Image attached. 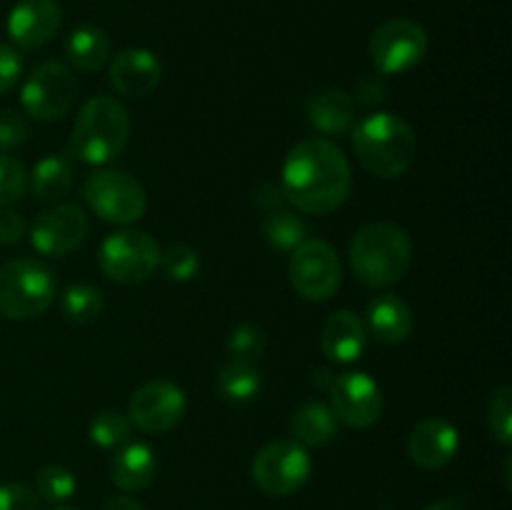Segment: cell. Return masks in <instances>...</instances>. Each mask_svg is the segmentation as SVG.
<instances>
[{
    "label": "cell",
    "instance_id": "obj_31",
    "mask_svg": "<svg viewBox=\"0 0 512 510\" xmlns=\"http://www.w3.org/2000/svg\"><path fill=\"white\" fill-rule=\"evenodd\" d=\"M265 345L268 340H265L263 328L255 323L235 325L228 335L230 360H240V363H255L265 353Z\"/></svg>",
    "mask_w": 512,
    "mask_h": 510
},
{
    "label": "cell",
    "instance_id": "obj_24",
    "mask_svg": "<svg viewBox=\"0 0 512 510\" xmlns=\"http://www.w3.org/2000/svg\"><path fill=\"white\" fill-rule=\"evenodd\" d=\"M65 55L73 68L98 73L110 63V40L95 25H78L65 40Z\"/></svg>",
    "mask_w": 512,
    "mask_h": 510
},
{
    "label": "cell",
    "instance_id": "obj_12",
    "mask_svg": "<svg viewBox=\"0 0 512 510\" xmlns=\"http://www.w3.org/2000/svg\"><path fill=\"white\" fill-rule=\"evenodd\" d=\"M330 405L335 420L353 430L373 428L383 415V393L380 385L360 370L335 375L328 388Z\"/></svg>",
    "mask_w": 512,
    "mask_h": 510
},
{
    "label": "cell",
    "instance_id": "obj_43",
    "mask_svg": "<svg viewBox=\"0 0 512 510\" xmlns=\"http://www.w3.org/2000/svg\"><path fill=\"white\" fill-rule=\"evenodd\" d=\"M50 510H75V508H68V505H58V508H50Z\"/></svg>",
    "mask_w": 512,
    "mask_h": 510
},
{
    "label": "cell",
    "instance_id": "obj_1",
    "mask_svg": "<svg viewBox=\"0 0 512 510\" xmlns=\"http://www.w3.org/2000/svg\"><path fill=\"white\" fill-rule=\"evenodd\" d=\"M285 203L308 215L335 213L353 188L350 163L328 138H305L288 150L280 178Z\"/></svg>",
    "mask_w": 512,
    "mask_h": 510
},
{
    "label": "cell",
    "instance_id": "obj_34",
    "mask_svg": "<svg viewBox=\"0 0 512 510\" xmlns=\"http://www.w3.org/2000/svg\"><path fill=\"white\" fill-rule=\"evenodd\" d=\"M28 140V120L15 110H0V153L20 148Z\"/></svg>",
    "mask_w": 512,
    "mask_h": 510
},
{
    "label": "cell",
    "instance_id": "obj_6",
    "mask_svg": "<svg viewBox=\"0 0 512 510\" xmlns=\"http://www.w3.org/2000/svg\"><path fill=\"white\" fill-rule=\"evenodd\" d=\"M83 200L100 220L113 225H130L148 208L145 190L125 170H95L83 183Z\"/></svg>",
    "mask_w": 512,
    "mask_h": 510
},
{
    "label": "cell",
    "instance_id": "obj_15",
    "mask_svg": "<svg viewBox=\"0 0 512 510\" xmlns=\"http://www.w3.org/2000/svg\"><path fill=\"white\" fill-rule=\"evenodd\" d=\"M63 10L58 0H18L8 13L5 28L18 48L35 50L58 35Z\"/></svg>",
    "mask_w": 512,
    "mask_h": 510
},
{
    "label": "cell",
    "instance_id": "obj_13",
    "mask_svg": "<svg viewBox=\"0 0 512 510\" xmlns=\"http://www.w3.org/2000/svg\"><path fill=\"white\" fill-rule=\"evenodd\" d=\"M188 410L185 393L173 380H150L140 385L128 405V420L133 428L148 435H163L183 420Z\"/></svg>",
    "mask_w": 512,
    "mask_h": 510
},
{
    "label": "cell",
    "instance_id": "obj_29",
    "mask_svg": "<svg viewBox=\"0 0 512 510\" xmlns=\"http://www.w3.org/2000/svg\"><path fill=\"white\" fill-rule=\"evenodd\" d=\"M130 433H133V425H130L128 415H123L120 410H103L90 420L88 428L90 440L105 450H118L120 445L130 443Z\"/></svg>",
    "mask_w": 512,
    "mask_h": 510
},
{
    "label": "cell",
    "instance_id": "obj_3",
    "mask_svg": "<svg viewBox=\"0 0 512 510\" xmlns=\"http://www.w3.org/2000/svg\"><path fill=\"white\" fill-rule=\"evenodd\" d=\"M413 243L400 225L378 220L355 233L350 243V268L365 288H390L408 273Z\"/></svg>",
    "mask_w": 512,
    "mask_h": 510
},
{
    "label": "cell",
    "instance_id": "obj_35",
    "mask_svg": "<svg viewBox=\"0 0 512 510\" xmlns=\"http://www.w3.org/2000/svg\"><path fill=\"white\" fill-rule=\"evenodd\" d=\"M388 95V85H385V75L380 73H365L355 80L353 100H358L363 108H378Z\"/></svg>",
    "mask_w": 512,
    "mask_h": 510
},
{
    "label": "cell",
    "instance_id": "obj_23",
    "mask_svg": "<svg viewBox=\"0 0 512 510\" xmlns=\"http://www.w3.org/2000/svg\"><path fill=\"white\" fill-rule=\"evenodd\" d=\"M290 433H293L295 443L320 448L338 435V420L328 405L320 400H308L290 418Z\"/></svg>",
    "mask_w": 512,
    "mask_h": 510
},
{
    "label": "cell",
    "instance_id": "obj_11",
    "mask_svg": "<svg viewBox=\"0 0 512 510\" xmlns=\"http://www.w3.org/2000/svg\"><path fill=\"white\" fill-rule=\"evenodd\" d=\"M75 98H78V83H75L73 70L58 60H48L25 78L20 105L28 118L53 123L68 115Z\"/></svg>",
    "mask_w": 512,
    "mask_h": 510
},
{
    "label": "cell",
    "instance_id": "obj_10",
    "mask_svg": "<svg viewBox=\"0 0 512 510\" xmlns=\"http://www.w3.org/2000/svg\"><path fill=\"white\" fill-rule=\"evenodd\" d=\"M98 265L115 283H145L160 265V245L143 230H120L103 240Z\"/></svg>",
    "mask_w": 512,
    "mask_h": 510
},
{
    "label": "cell",
    "instance_id": "obj_26",
    "mask_svg": "<svg viewBox=\"0 0 512 510\" xmlns=\"http://www.w3.org/2000/svg\"><path fill=\"white\" fill-rule=\"evenodd\" d=\"M263 238L265 243L273 245L280 253H293L300 243L308 240V228H305L300 215H295L293 210L280 208L273 210V213H265Z\"/></svg>",
    "mask_w": 512,
    "mask_h": 510
},
{
    "label": "cell",
    "instance_id": "obj_39",
    "mask_svg": "<svg viewBox=\"0 0 512 510\" xmlns=\"http://www.w3.org/2000/svg\"><path fill=\"white\" fill-rule=\"evenodd\" d=\"M253 205L263 213H273V210H280L285 205V195L280 183H260L258 188L253 190Z\"/></svg>",
    "mask_w": 512,
    "mask_h": 510
},
{
    "label": "cell",
    "instance_id": "obj_25",
    "mask_svg": "<svg viewBox=\"0 0 512 510\" xmlns=\"http://www.w3.org/2000/svg\"><path fill=\"white\" fill-rule=\"evenodd\" d=\"M215 385H218L220 398L233 405H243L258 398L260 390H263V378H260V370L255 368V363L230 360L220 368Z\"/></svg>",
    "mask_w": 512,
    "mask_h": 510
},
{
    "label": "cell",
    "instance_id": "obj_8",
    "mask_svg": "<svg viewBox=\"0 0 512 510\" xmlns=\"http://www.w3.org/2000/svg\"><path fill=\"white\" fill-rule=\"evenodd\" d=\"M368 55L375 73L403 75L418 68L428 55V33L410 18L385 20L368 43Z\"/></svg>",
    "mask_w": 512,
    "mask_h": 510
},
{
    "label": "cell",
    "instance_id": "obj_19",
    "mask_svg": "<svg viewBox=\"0 0 512 510\" xmlns=\"http://www.w3.org/2000/svg\"><path fill=\"white\" fill-rule=\"evenodd\" d=\"M320 345L323 353L333 363L348 365L360 360L368 345V330H365L363 318L353 310H335L325 320L323 333H320Z\"/></svg>",
    "mask_w": 512,
    "mask_h": 510
},
{
    "label": "cell",
    "instance_id": "obj_7",
    "mask_svg": "<svg viewBox=\"0 0 512 510\" xmlns=\"http://www.w3.org/2000/svg\"><path fill=\"white\" fill-rule=\"evenodd\" d=\"M313 473V463L305 445L295 440H273L263 445L250 465V475L258 490L273 498H288L298 493Z\"/></svg>",
    "mask_w": 512,
    "mask_h": 510
},
{
    "label": "cell",
    "instance_id": "obj_20",
    "mask_svg": "<svg viewBox=\"0 0 512 510\" xmlns=\"http://www.w3.org/2000/svg\"><path fill=\"white\" fill-rule=\"evenodd\" d=\"M158 475V458L145 443H125L110 458V480L123 493H138L153 485Z\"/></svg>",
    "mask_w": 512,
    "mask_h": 510
},
{
    "label": "cell",
    "instance_id": "obj_38",
    "mask_svg": "<svg viewBox=\"0 0 512 510\" xmlns=\"http://www.w3.org/2000/svg\"><path fill=\"white\" fill-rule=\"evenodd\" d=\"M28 223L13 208H0V245H15L23 240Z\"/></svg>",
    "mask_w": 512,
    "mask_h": 510
},
{
    "label": "cell",
    "instance_id": "obj_9",
    "mask_svg": "<svg viewBox=\"0 0 512 510\" xmlns=\"http://www.w3.org/2000/svg\"><path fill=\"white\" fill-rule=\"evenodd\" d=\"M290 285L295 293L310 303H325L338 293L343 283V265L330 243L308 238L290 255Z\"/></svg>",
    "mask_w": 512,
    "mask_h": 510
},
{
    "label": "cell",
    "instance_id": "obj_28",
    "mask_svg": "<svg viewBox=\"0 0 512 510\" xmlns=\"http://www.w3.org/2000/svg\"><path fill=\"white\" fill-rule=\"evenodd\" d=\"M75 488H78V480H75L73 470H68L65 465H45V468L38 470V475H35V495H38L40 500H45V503H68L75 495Z\"/></svg>",
    "mask_w": 512,
    "mask_h": 510
},
{
    "label": "cell",
    "instance_id": "obj_30",
    "mask_svg": "<svg viewBox=\"0 0 512 510\" xmlns=\"http://www.w3.org/2000/svg\"><path fill=\"white\" fill-rule=\"evenodd\" d=\"M158 268H163V273L168 275L170 280H175V283H188V280H193L195 275H198L200 255L198 250L190 248V245L173 243L165 250H160Z\"/></svg>",
    "mask_w": 512,
    "mask_h": 510
},
{
    "label": "cell",
    "instance_id": "obj_27",
    "mask_svg": "<svg viewBox=\"0 0 512 510\" xmlns=\"http://www.w3.org/2000/svg\"><path fill=\"white\" fill-rule=\"evenodd\" d=\"M60 310H63L65 320H70V323L88 325L95 323L105 313V298L95 285L75 283L60 298Z\"/></svg>",
    "mask_w": 512,
    "mask_h": 510
},
{
    "label": "cell",
    "instance_id": "obj_32",
    "mask_svg": "<svg viewBox=\"0 0 512 510\" xmlns=\"http://www.w3.org/2000/svg\"><path fill=\"white\" fill-rule=\"evenodd\" d=\"M488 428L503 448L512 445V388L500 385L488 403Z\"/></svg>",
    "mask_w": 512,
    "mask_h": 510
},
{
    "label": "cell",
    "instance_id": "obj_18",
    "mask_svg": "<svg viewBox=\"0 0 512 510\" xmlns=\"http://www.w3.org/2000/svg\"><path fill=\"white\" fill-rule=\"evenodd\" d=\"M365 330L378 343L398 345L410 338L415 328V318L410 305L395 293H380L365 308Z\"/></svg>",
    "mask_w": 512,
    "mask_h": 510
},
{
    "label": "cell",
    "instance_id": "obj_36",
    "mask_svg": "<svg viewBox=\"0 0 512 510\" xmlns=\"http://www.w3.org/2000/svg\"><path fill=\"white\" fill-rule=\"evenodd\" d=\"M0 510H40V498L25 483H3Z\"/></svg>",
    "mask_w": 512,
    "mask_h": 510
},
{
    "label": "cell",
    "instance_id": "obj_21",
    "mask_svg": "<svg viewBox=\"0 0 512 510\" xmlns=\"http://www.w3.org/2000/svg\"><path fill=\"white\" fill-rule=\"evenodd\" d=\"M305 118L323 135H348L355 125V100L340 88H325L310 95L305 103Z\"/></svg>",
    "mask_w": 512,
    "mask_h": 510
},
{
    "label": "cell",
    "instance_id": "obj_37",
    "mask_svg": "<svg viewBox=\"0 0 512 510\" xmlns=\"http://www.w3.org/2000/svg\"><path fill=\"white\" fill-rule=\"evenodd\" d=\"M20 73H23V60L20 53L8 43H0V95L15 88Z\"/></svg>",
    "mask_w": 512,
    "mask_h": 510
},
{
    "label": "cell",
    "instance_id": "obj_16",
    "mask_svg": "<svg viewBox=\"0 0 512 510\" xmlns=\"http://www.w3.org/2000/svg\"><path fill=\"white\" fill-rule=\"evenodd\" d=\"M460 433L440 415L423 418L408 435V455L418 468L440 470L458 455Z\"/></svg>",
    "mask_w": 512,
    "mask_h": 510
},
{
    "label": "cell",
    "instance_id": "obj_41",
    "mask_svg": "<svg viewBox=\"0 0 512 510\" xmlns=\"http://www.w3.org/2000/svg\"><path fill=\"white\" fill-rule=\"evenodd\" d=\"M333 378H335L333 370L318 368V370H313V375H310V383H313L315 388H320V390H328L330 383H333Z\"/></svg>",
    "mask_w": 512,
    "mask_h": 510
},
{
    "label": "cell",
    "instance_id": "obj_2",
    "mask_svg": "<svg viewBox=\"0 0 512 510\" xmlns=\"http://www.w3.org/2000/svg\"><path fill=\"white\" fill-rule=\"evenodd\" d=\"M353 150L360 165L380 180H395L410 170L418 138L408 120L395 113H373L353 125Z\"/></svg>",
    "mask_w": 512,
    "mask_h": 510
},
{
    "label": "cell",
    "instance_id": "obj_17",
    "mask_svg": "<svg viewBox=\"0 0 512 510\" xmlns=\"http://www.w3.org/2000/svg\"><path fill=\"white\" fill-rule=\"evenodd\" d=\"M110 85L125 98L143 100L155 93L163 78V65L158 55L145 48H128L118 53L108 70Z\"/></svg>",
    "mask_w": 512,
    "mask_h": 510
},
{
    "label": "cell",
    "instance_id": "obj_5",
    "mask_svg": "<svg viewBox=\"0 0 512 510\" xmlns=\"http://www.w3.org/2000/svg\"><path fill=\"white\" fill-rule=\"evenodd\" d=\"M55 300V275L35 258H15L0 268V315L30 320L43 315Z\"/></svg>",
    "mask_w": 512,
    "mask_h": 510
},
{
    "label": "cell",
    "instance_id": "obj_33",
    "mask_svg": "<svg viewBox=\"0 0 512 510\" xmlns=\"http://www.w3.org/2000/svg\"><path fill=\"white\" fill-rule=\"evenodd\" d=\"M28 188V175L25 168L13 155L0 153V208H13L20 203Z\"/></svg>",
    "mask_w": 512,
    "mask_h": 510
},
{
    "label": "cell",
    "instance_id": "obj_42",
    "mask_svg": "<svg viewBox=\"0 0 512 510\" xmlns=\"http://www.w3.org/2000/svg\"><path fill=\"white\" fill-rule=\"evenodd\" d=\"M423 510H463V508H460V505L455 503V500H438V503L425 505Z\"/></svg>",
    "mask_w": 512,
    "mask_h": 510
},
{
    "label": "cell",
    "instance_id": "obj_14",
    "mask_svg": "<svg viewBox=\"0 0 512 510\" xmlns=\"http://www.w3.org/2000/svg\"><path fill=\"white\" fill-rule=\"evenodd\" d=\"M90 220L85 210L75 203H55L43 210L30 225V243L40 255L63 258L85 243Z\"/></svg>",
    "mask_w": 512,
    "mask_h": 510
},
{
    "label": "cell",
    "instance_id": "obj_22",
    "mask_svg": "<svg viewBox=\"0 0 512 510\" xmlns=\"http://www.w3.org/2000/svg\"><path fill=\"white\" fill-rule=\"evenodd\" d=\"M75 183V170L73 160L65 155L53 153L45 155L35 163L33 173H30V190L38 200L43 203H58L65 195L73 190Z\"/></svg>",
    "mask_w": 512,
    "mask_h": 510
},
{
    "label": "cell",
    "instance_id": "obj_4",
    "mask_svg": "<svg viewBox=\"0 0 512 510\" xmlns=\"http://www.w3.org/2000/svg\"><path fill=\"white\" fill-rule=\"evenodd\" d=\"M130 138V115L110 95L90 98L80 108L70 133V150L80 163L108 165L125 150Z\"/></svg>",
    "mask_w": 512,
    "mask_h": 510
},
{
    "label": "cell",
    "instance_id": "obj_40",
    "mask_svg": "<svg viewBox=\"0 0 512 510\" xmlns=\"http://www.w3.org/2000/svg\"><path fill=\"white\" fill-rule=\"evenodd\" d=\"M103 510H145L138 500L128 498V495H118V498H110L108 503L103 505Z\"/></svg>",
    "mask_w": 512,
    "mask_h": 510
}]
</instances>
